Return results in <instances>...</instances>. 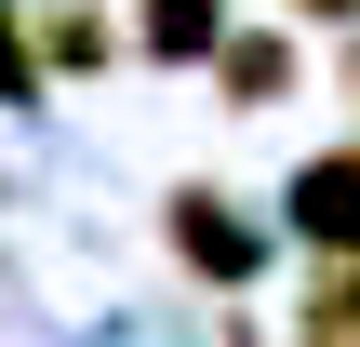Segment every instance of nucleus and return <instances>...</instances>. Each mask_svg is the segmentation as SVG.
Segmentation results:
<instances>
[{
    "mask_svg": "<svg viewBox=\"0 0 360 347\" xmlns=\"http://www.w3.org/2000/svg\"><path fill=\"white\" fill-rule=\"evenodd\" d=\"M174 241H187L214 281H240V267H254V227H240V214H214V187H187V201H174Z\"/></svg>",
    "mask_w": 360,
    "mask_h": 347,
    "instance_id": "f03ea898",
    "label": "nucleus"
},
{
    "mask_svg": "<svg viewBox=\"0 0 360 347\" xmlns=\"http://www.w3.org/2000/svg\"><path fill=\"white\" fill-rule=\"evenodd\" d=\"M147 53H227V0H147Z\"/></svg>",
    "mask_w": 360,
    "mask_h": 347,
    "instance_id": "7ed1b4c3",
    "label": "nucleus"
},
{
    "mask_svg": "<svg viewBox=\"0 0 360 347\" xmlns=\"http://www.w3.org/2000/svg\"><path fill=\"white\" fill-rule=\"evenodd\" d=\"M294 227L334 241V254H360V160H307L294 174Z\"/></svg>",
    "mask_w": 360,
    "mask_h": 347,
    "instance_id": "f257e3e1",
    "label": "nucleus"
},
{
    "mask_svg": "<svg viewBox=\"0 0 360 347\" xmlns=\"http://www.w3.org/2000/svg\"><path fill=\"white\" fill-rule=\"evenodd\" d=\"M0 94H27V53H13V27H0Z\"/></svg>",
    "mask_w": 360,
    "mask_h": 347,
    "instance_id": "39448f33",
    "label": "nucleus"
},
{
    "mask_svg": "<svg viewBox=\"0 0 360 347\" xmlns=\"http://www.w3.org/2000/svg\"><path fill=\"white\" fill-rule=\"evenodd\" d=\"M227 80H240V107H267V94H281V40H240V53H227Z\"/></svg>",
    "mask_w": 360,
    "mask_h": 347,
    "instance_id": "20e7f679",
    "label": "nucleus"
}]
</instances>
